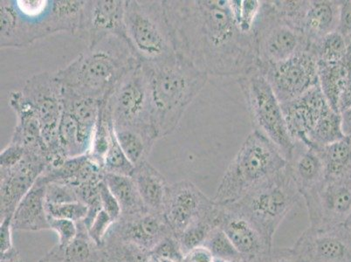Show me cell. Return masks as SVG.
<instances>
[{
    "label": "cell",
    "mask_w": 351,
    "mask_h": 262,
    "mask_svg": "<svg viewBox=\"0 0 351 262\" xmlns=\"http://www.w3.org/2000/svg\"><path fill=\"white\" fill-rule=\"evenodd\" d=\"M171 235L173 233L164 215L149 212L120 217L107 233V235L134 243L149 252L154 250L162 239Z\"/></svg>",
    "instance_id": "19"
},
{
    "label": "cell",
    "mask_w": 351,
    "mask_h": 262,
    "mask_svg": "<svg viewBox=\"0 0 351 262\" xmlns=\"http://www.w3.org/2000/svg\"><path fill=\"white\" fill-rule=\"evenodd\" d=\"M301 198L288 165L241 200L228 206L253 224L265 239L273 246L277 229Z\"/></svg>",
    "instance_id": "5"
},
{
    "label": "cell",
    "mask_w": 351,
    "mask_h": 262,
    "mask_svg": "<svg viewBox=\"0 0 351 262\" xmlns=\"http://www.w3.org/2000/svg\"><path fill=\"white\" fill-rule=\"evenodd\" d=\"M302 198L311 226L346 225L351 213V177L325 180Z\"/></svg>",
    "instance_id": "15"
},
{
    "label": "cell",
    "mask_w": 351,
    "mask_h": 262,
    "mask_svg": "<svg viewBox=\"0 0 351 262\" xmlns=\"http://www.w3.org/2000/svg\"><path fill=\"white\" fill-rule=\"evenodd\" d=\"M114 129H130L159 140L148 78L141 62L128 69L106 102Z\"/></svg>",
    "instance_id": "7"
},
{
    "label": "cell",
    "mask_w": 351,
    "mask_h": 262,
    "mask_svg": "<svg viewBox=\"0 0 351 262\" xmlns=\"http://www.w3.org/2000/svg\"><path fill=\"white\" fill-rule=\"evenodd\" d=\"M27 152L22 147L9 143V145L0 153V169L14 167L23 160Z\"/></svg>",
    "instance_id": "48"
},
{
    "label": "cell",
    "mask_w": 351,
    "mask_h": 262,
    "mask_svg": "<svg viewBox=\"0 0 351 262\" xmlns=\"http://www.w3.org/2000/svg\"><path fill=\"white\" fill-rule=\"evenodd\" d=\"M288 165L302 197L317 189L325 180L324 162L315 147L295 143Z\"/></svg>",
    "instance_id": "24"
},
{
    "label": "cell",
    "mask_w": 351,
    "mask_h": 262,
    "mask_svg": "<svg viewBox=\"0 0 351 262\" xmlns=\"http://www.w3.org/2000/svg\"><path fill=\"white\" fill-rule=\"evenodd\" d=\"M99 190H100L101 209L108 214L114 222H116L121 216L119 203L104 180L99 184Z\"/></svg>",
    "instance_id": "47"
},
{
    "label": "cell",
    "mask_w": 351,
    "mask_h": 262,
    "mask_svg": "<svg viewBox=\"0 0 351 262\" xmlns=\"http://www.w3.org/2000/svg\"><path fill=\"white\" fill-rule=\"evenodd\" d=\"M124 12L125 0H87L77 37L84 40L87 49L110 37L126 40Z\"/></svg>",
    "instance_id": "16"
},
{
    "label": "cell",
    "mask_w": 351,
    "mask_h": 262,
    "mask_svg": "<svg viewBox=\"0 0 351 262\" xmlns=\"http://www.w3.org/2000/svg\"><path fill=\"white\" fill-rule=\"evenodd\" d=\"M95 130L82 126L68 111H63L59 126V141L66 158L88 154L93 142Z\"/></svg>",
    "instance_id": "28"
},
{
    "label": "cell",
    "mask_w": 351,
    "mask_h": 262,
    "mask_svg": "<svg viewBox=\"0 0 351 262\" xmlns=\"http://www.w3.org/2000/svg\"><path fill=\"white\" fill-rule=\"evenodd\" d=\"M124 28L138 62H156L175 53L161 0H125Z\"/></svg>",
    "instance_id": "6"
},
{
    "label": "cell",
    "mask_w": 351,
    "mask_h": 262,
    "mask_svg": "<svg viewBox=\"0 0 351 262\" xmlns=\"http://www.w3.org/2000/svg\"><path fill=\"white\" fill-rule=\"evenodd\" d=\"M337 31L351 43V0L340 1L339 18Z\"/></svg>",
    "instance_id": "49"
},
{
    "label": "cell",
    "mask_w": 351,
    "mask_h": 262,
    "mask_svg": "<svg viewBox=\"0 0 351 262\" xmlns=\"http://www.w3.org/2000/svg\"><path fill=\"white\" fill-rule=\"evenodd\" d=\"M221 206L219 228L234 244L242 259L253 262L273 248L253 224L231 206Z\"/></svg>",
    "instance_id": "20"
},
{
    "label": "cell",
    "mask_w": 351,
    "mask_h": 262,
    "mask_svg": "<svg viewBox=\"0 0 351 262\" xmlns=\"http://www.w3.org/2000/svg\"><path fill=\"white\" fill-rule=\"evenodd\" d=\"M9 105L17 117V123L10 143L22 147L32 154L41 156L47 166L49 151L45 145L40 121L34 108L25 98L21 91L10 93Z\"/></svg>",
    "instance_id": "21"
},
{
    "label": "cell",
    "mask_w": 351,
    "mask_h": 262,
    "mask_svg": "<svg viewBox=\"0 0 351 262\" xmlns=\"http://www.w3.org/2000/svg\"><path fill=\"white\" fill-rule=\"evenodd\" d=\"M175 53L215 78L257 68L253 34L236 25L229 0H162Z\"/></svg>",
    "instance_id": "1"
},
{
    "label": "cell",
    "mask_w": 351,
    "mask_h": 262,
    "mask_svg": "<svg viewBox=\"0 0 351 262\" xmlns=\"http://www.w3.org/2000/svg\"><path fill=\"white\" fill-rule=\"evenodd\" d=\"M318 62L319 87L328 104L338 110L341 94L349 81L350 70L346 62L338 63Z\"/></svg>",
    "instance_id": "29"
},
{
    "label": "cell",
    "mask_w": 351,
    "mask_h": 262,
    "mask_svg": "<svg viewBox=\"0 0 351 262\" xmlns=\"http://www.w3.org/2000/svg\"><path fill=\"white\" fill-rule=\"evenodd\" d=\"M148 212L162 214L169 185L167 180L151 163L137 165L132 175Z\"/></svg>",
    "instance_id": "27"
},
{
    "label": "cell",
    "mask_w": 351,
    "mask_h": 262,
    "mask_svg": "<svg viewBox=\"0 0 351 262\" xmlns=\"http://www.w3.org/2000/svg\"><path fill=\"white\" fill-rule=\"evenodd\" d=\"M104 180L119 203L120 217H130L148 212L132 177L104 174Z\"/></svg>",
    "instance_id": "32"
},
{
    "label": "cell",
    "mask_w": 351,
    "mask_h": 262,
    "mask_svg": "<svg viewBox=\"0 0 351 262\" xmlns=\"http://www.w3.org/2000/svg\"><path fill=\"white\" fill-rule=\"evenodd\" d=\"M103 168L88 154L68 158L62 165L43 172L36 181L46 185L58 183L77 188L87 184H98L104 180Z\"/></svg>",
    "instance_id": "23"
},
{
    "label": "cell",
    "mask_w": 351,
    "mask_h": 262,
    "mask_svg": "<svg viewBox=\"0 0 351 262\" xmlns=\"http://www.w3.org/2000/svg\"><path fill=\"white\" fill-rule=\"evenodd\" d=\"M149 262H159L158 259L152 255L151 260Z\"/></svg>",
    "instance_id": "57"
},
{
    "label": "cell",
    "mask_w": 351,
    "mask_h": 262,
    "mask_svg": "<svg viewBox=\"0 0 351 262\" xmlns=\"http://www.w3.org/2000/svg\"><path fill=\"white\" fill-rule=\"evenodd\" d=\"M135 166L127 158L117 139L114 130L111 134L110 145L103 163L104 174H114L132 177Z\"/></svg>",
    "instance_id": "38"
},
{
    "label": "cell",
    "mask_w": 351,
    "mask_h": 262,
    "mask_svg": "<svg viewBox=\"0 0 351 262\" xmlns=\"http://www.w3.org/2000/svg\"><path fill=\"white\" fill-rule=\"evenodd\" d=\"M183 262H215V259L206 248L199 247L184 255Z\"/></svg>",
    "instance_id": "51"
},
{
    "label": "cell",
    "mask_w": 351,
    "mask_h": 262,
    "mask_svg": "<svg viewBox=\"0 0 351 262\" xmlns=\"http://www.w3.org/2000/svg\"><path fill=\"white\" fill-rule=\"evenodd\" d=\"M12 216L6 217L0 223V252H4L14 248L12 242Z\"/></svg>",
    "instance_id": "50"
},
{
    "label": "cell",
    "mask_w": 351,
    "mask_h": 262,
    "mask_svg": "<svg viewBox=\"0 0 351 262\" xmlns=\"http://www.w3.org/2000/svg\"><path fill=\"white\" fill-rule=\"evenodd\" d=\"M215 260L232 261L241 260V254L220 228L213 229L203 245Z\"/></svg>",
    "instance_id": "40"
},
{
    "label": "cell",
    "mask_w": 351,
    "mask_h": 262,
    "mask_svg": "<svg viewBox=\"0 0 351 262\" xmlns=\"http://www.w3.org/2000/svg\"><path fill=\"white\" fill-rule=\"evenodd\" d=\"M51 1H0V47L22 49L51 35Z\"/></svg>",
    "instance_id": "11"
},
{
    "label": "cell",
    "mask_w": 351,
    "mask_h": 262,
    "mask_svg": "<svg viewBox=\"0 0 351 262\" xmlns=\"http://www.w3.org/2000/svg\"><path fill=\"white\" fill-rule=\"evenodd\" d=\"M78 198L73 188L69 185L49 183L46 184V204H62L77 202Z\"/></svg>",
    "instance_id": "43"
},
{
    "label": "cell",
    "mask_w": 351,
    "mask_h": 262,
    "mask_svg": "<svg viewBox=\"0 0 351 262\" xmlns=\"http://www.w3.org/2000/svg\"><path fill=\"white\" fill-rule=\"evenodd\" d=\"M215 262H247L243 260V259H241V260L238 261H220V260H215Z\"/></svg>",
    "instance_id": "56"
},
{
    "label": "cell",
    "mask_w": 351,
    "mask_h": 262,
    "mask_svg": "<svg viewBox=\"0 0 351 262\" xmlns=\"http://www.w3.org/2000/svg\"><path fill=\"white\" fill-rule=\"evenodd\" d=\"M47 212L53 218L69 219L78 223L83 222L87 216L88 207L80 201L62 204H47Z\"/></svg>",
    "instance_id": "41"
},
{
    "label": "cell",
    "mask_w": 351,
    "mask_h": 262,
    "mask_svg": "<svg viewBox=\"0 0 351 262\" xmlns=\"http://www.w3.org/2000/svg\"><path fill=\"white\" fill-rule=\"evenodd\" d=\"M137 62L125 39L110 37L54 73L64 94L105 101Z\"/></svg>",
    "instance_id": "3"
},
{
    "label": "cell",
    "mask_w": 351,
    "mask_h": 262,
    "mask_svg": "<svg viewBox=\"0 0 351 262\" xmlns=\"http://www.w3.org/2000/svg\"><path fill=\"white\" fill-rule=\"evenodd\" d=\"M239 84L245 98V104L255 130L263 134L278 147L289 160L295 142L287 126L282 104L258 68L239 78Z\"/></svg>",
    "instance_id": "8"
},
{
    "label": "cell",
    "mask_w": 351,
    "mask_h": 262,
    "mask_svg": "<svg viewBox=\"0 0 351 262\" xmlns=\"http://www.w3.org/2000/svg\"><path fill=\"white\" fill-rule=\"evenodd\" d=\"M351 108V72L349 81H348L346 87L344 88L343 94H341L338 110H339V113H341V112L348 110V108Z\"/></svg>",
    "instance_id": "52"
},
{
    "label": "cell",
    "mask_w": 351,
    "mask_h": 262,
    "mask_svg": "<svg viewBox=\"0 0 351 262\" xmlns=\"http://www.w3.org/2000/svg\"><path fill=\"white\" fill-rule=\"evenodd\" d=\"M253 262H304L293 248H272Z\"/></svg>",
    "instance_id": "46"
},
{
    "label": "cell",
    "mask_w": 351,
    "mask_h": 262,
    "mask_svg": "<svg viewBox=\"0 0 351 262\" xmlns=\"http://www.w3.org/2000/svg\"><path fill=\"white\" fill-rule=\"evenodd\" d=\"M101 248L108 262H149L152 252L134 243L107 235Z\"/></svg>",
    "instance_id": "35"
},
{
    "label": "cell",
    "mask_w": 351,
    "mask_h": 262,
    "mask_svg": "<svg viewBox=\"0 0 351 262\" xmlns=\"http://www.w3.org/2000/svg\"><path fill=\"white\" fill-rule=\"evenodd\" d=\"M50 230L57 233L59 241L57 244L65 247L75 239L78 233L77 223L69 219H56L49 216Z\"/></svg>",
    "instance_id": "44"
},
{
    "label": "cell",
    "mask_w": 351,
    "mask_h": 262,
    "mask_svg": "<svg viewBox=\"0 0 351 262\" xmlns=\"http://www.w3.org/2000/svg\"><path fill=\"white\" fill-rule=\"evenodd\" d=\"M292 248L304 262H351V232L346 225L309 226Z\"/></svg>",
    "instance_id": "14"
},
{
    "label": "cell",
    "mask_w": 351,
    "mask_h": 262,
    "mask_svg": "<svg viewBox=\"0 0 351 262\" xmlns=\"http://www.w3.org/2000/svg\"><path fill=\"white\" fill-rule=\"evenodd\" d=\"M282 108L293 141L307 146L308 137L319 121L333 110L319 86L298 98L284 102Z\"/></svg>",
    "instance_id": "18"
},
{
    "label": "cell",
    "mask_w": 351,
    "mask_h": 262,
    "mask_svg": "<svg viewBox=\"0 0 351 262\" xmlns=\"http://www.w3.org/2000/svg\"><path fill=\"white\" fill-rule=\"evenodd\" d=\"M288 164L278 147L254 130L226 168L213 200L223 206L234 203Z\"/></svg>",
    "instance_id": "4"
},
{
    "label": "cell",
    "mask_w": 351,
    "mask_h": 262,
    "mask_svg": "<svg viewBox=\"0 0 351 262\" xmlns=\"http://www.w3.org/2000/svg\"><path fill=\"white\" fill-rule=\"evenodd\" d=\"M340 1L305 0L299 30L307 39L309 49L328 34L337 31Z\"/></svg>",
    "instance_id": "22"
},
{
    "label": "cell",
    "mask_w": 351,
    "mask_h": 262,
    "mask_svg": "<svg viewBox=\"0 0 351 262\" xmlns=\"http://www.w3.org/2000/svg\"><path fill=\"white\" fill-rule=\"evenodd\" d=\"M152 254L158 259H166L175 262H183L184 258L180 241L174 235L162 239Z\"/></svg>",
    "instance_id": "42"
},
{
    "label": "cell",
    "mask_w": 351,
    "mask_h": 262,
    "mask_svg": "<svg viewBox=\"0 0 351 262\" xmlns=\"http://www.w3.org/2000/svg\"><path fill=\"white\" fill-rule=\"evenodd\" d=\"M258 69L269 82L280 104L298 98L319 86L317 60L309 50Z\"/></svg>",
    "instance_id": "12"
},
{
    "label": "cell",
    "mask_w": 351,
    "mask_h": 262,
    "mask_svg": "<svg viewBox=\"0 0 351 262\" xmlns=\"http://www.w3.org/2000/svg\"><path fill=\"white\" fill-rule=\"evenodd\" d=\"M16 231L40 232L50 230L47 212L46 185L38 184L28 191L16 209L12 220Z\"/></svg>",
    "instance_id": "25"
},
{
    "label": "cell",
    "mask_w": 351,
    "mask_h": 262,
    "mask_svg": "<svg viewBox=\"0 0 351 262\" xmlns=\"http://www.w3.org/2000/svg\"><path fill=\"white\" fill-rule=\"evenodd\" d=\"M0 255H1L0 257V262H23L15 247L10 249V250L0 252Z\"/></svg>",
    "instance_id": "54"
},
{
    "label": "cell",
    "mask_w": 351,
    "mask_h": 262,
    "mask_svg": "<svg viewBox=\"0 0 351 262\" xmlns=\"http://www.w3.org/2000/svg\"><path fill=\"white\" fill-rule=\"evenodd\" d=\"M346 226H347V228L349 229L350 231L351 232V213H350L349 218H348V219H347Z\"/></svg>",
    "instance_id": "55"
},
{
    "label": "cell",
    "mask_w": 351,
    "mask_h": 262,
    "mask_svg": "<svg viewBox=\"0 0 351 262\" xmlns=\"http://www.w3.org/2000/svg\"><path fill=\"white\" fill-rule=\"evenodd\" d=\"M148 78L159 139L173 133L209 76L178 53L141 62Z\"/></svg>",
    "instance_id": "2"
},
{
    "label": "cell",
    "mask_w": 351,
    "mask_h": 262,
    "mask_svg": "<svg viewBox=\"0 0 351 262\" xmlns=\"http://www.w3.org/2000/svg\"><path fill=\"white\" fill-rule=\"evenodd\" d=\"M82 0H54L51 1L49 23L51 34L69 33L77 36L81 27Z\"/></svg>",
    "instance_id": "30"
},
{
    "label": "cell",
    "mask_w": 351,
    "mask_h": 262,
    "mask_svg": "<svg viewBox=\"0 0 351 262\" xmlns=\"http://www.w3.org/2000/svg\"><path fill=\"white\" fill-rule=\"evenodd\" d=\"M216 204L193 182L178 181L169 185L162 215L178 238L191 224L215 209Z\"/></svg>",
    "instance_id": "13"
},
{
    "label": "cell",
    "mask_w": 351,
    "mask_h": 262,
    "mask_svg": "<svg viewBox=\"0 0 351 262\" xmlns=\"http://www.w3.org/2000/svg\"><path fill=\"white\" fill-rule=\"evenodd\" d=\"M46 169V161L29 152L14 167L0 169V220L14 216L19 204Z\"/></svg>",
    "instance_id": "17"
},
{
    "label": "cell",
    "mask_w": 351,
    "mask_h": 262,
    "mask_svg": "<svg viewBox=\"0 0 351 262\" xmlns=\"http://www.w3.org/2000/svg\"><path fill=\"white\" fill-rule=\"evenodd\" d=\"M324 162L325 180L351 177V137L326 146L315 147Z\"/></svg>",
    "instance_id": "31"
},
{
    "label": "cell",
    "mask_w": 351,
    "mask_h": 262,
    "mask_svg": "<svg viewBox=\"0 0 351 262\" xmlns=\"http://www.w3.org/2000/svg\"><path fill=\"white\" fill-rule=\"evenodd\" d=\"M77 226V236L70 244H56L38 262H108L103 248L89 236L84 224Z\"/></svg>",
    "instance_id": "26"
},
{
    "label": "cell",
    "mask_w": 351,
    "mask_h": 262,
    "mask_svg": "<svg viewBox=\"0 0 351 262\" xmlns=\"http://www.w3.org/2000/svg\"><path fill=\"white\" fill-rule=\"evenodd\" d=\"M21 92L34 108L40 121L45 145L49 151L46 170L59 167L68 158L59 141L64 104L62 87L56 73H35L25 82Z\"/></svg>",
    "instance_id": "9"
},
{
    "label": "cell",
    "mask_w": 351,
    "mask_h": 262,
    "mask_svg": "<svg viewBox=\"0 0 351 262\" xmlns=\"http://www.w3.org/2000/svg\"><path fill=\"white\" fill-rule=\"evenodd\" d=\"M341 128L346 137H351V108L341 112Z\"/></svg>",
    "instance_id": "53"
},
{
    "label": "cell",
    "mask_w": 351,
    "mask_h": 262,
    "mask_svg": "<svg viewBox=\"0 0 351 262\" xmlns=\"http://www.w3.org/2000/svg\"><path fill=\"white\" fill-rule=\"evenodd\" d=\"M350 45L343 35L335 31L312 45L309 51L314 53L317 62H344L349 53Z\"/></svg>",
    "instance_id": "36"
},
{
    "label": "cell",
    "mask_w": 351,
    "mask_h": 262,
    "mask_svg": "<svg viewBox=\"0 0 351 262\" xmlns=\"http://www.w3.org/2000/svg\"><path fill=\"white\" fill-rule=\"evenodd\" d=\"M253 36L257 68L282 62L309 50L304 35L278 14L273 1H263Z\"/></svg>",
    "instance_id": "10"
},
{
    "label": "cell",
    "mask_w": 351,
    "mask_h": 262,
    "mask_svg": "<svg viewBox=\"0 0 351 262\" xmlns=\"http://www.w3.org/2000/svg\"><path fill=\"white\" fill-rule=\"evenodd\" d=\"M114 130L123 152L135 167L147 161L156 140L133 130Z\"/></svg>",
    "instance_id": "34"
},
{
    "label": "cell",
    "mask_w": 351,
    "mask_h": 262,
    "mask_svg": "<svg viewBox=\"0 0 351 262\" xmlns=\"http://www.w3.org/2000/svg\"><path fill=\"white\" fill-rule=\"evenodd\" d=\"M346 136L339 112L331 110L322 118L308 137L309 147H322L340 141Z\"/></svg>",
    "instance_id": "37"
},
{
    "label": "cell",
    "mask_w": 351,
    "mask_h": 262,
    "mask_svg": "<svg viewBox=\"0 0 351 262\" xmlns=\"http://www.w3.org/2000/svg\"><path fill=\"white\" fill-rule=\"evenodd\" d=\"M113 224V219L108 216V214L104 212V210H101L88 229L89 236L97 244L101 247L105 238H106L107 233L110 231Z\"/></svg>",
    "instance_id": "45"
},
{
    "label": "cell",
    "mask_w": 351,
    "mask_h": 262,
    "mask_svg": "<svg viewBox=\"0 0 351 262\" xmlns=\"http://www.w3.org/2000/svg\"><path fill=\"white\" fill-rule=\"evenodd\" d=\"M263 1L258 0H229L232 17L242 33L253 34Z\"/></svg>",
    "instance_id": "39"
},
{
    "label": "cell",
    "mask_w": 351,
    "mask_h": 262,
    "mask_svg": "<svg viewBox=\"0 0 351 262\" xmlns=\"http://www.w3.org/2000/svg\"><path fill=\"white\" fill-rule=\"evenodd\" d=\"M221 206L217 204L215 209L191 224L189 228L178 237L184 255L193 249L203 247L204 243L213 230L219 228Z\"/></svg>",
    "instance_id": "33"
}]
</instances>
